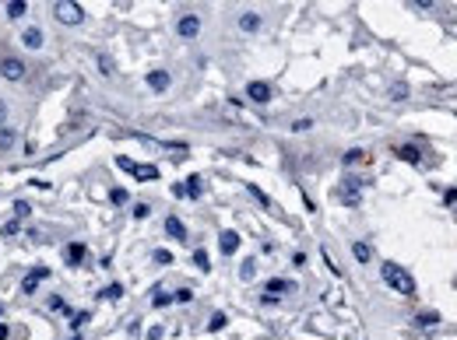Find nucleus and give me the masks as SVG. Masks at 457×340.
Returning a JSON list of instances; mask_svg holds the SVG:
<instances>
[{
    "mask_svg": "<svg viewBox=\"0 0 457 340\" xmlns=\"http://www.w3.org/2000/svg\"><path fill=\"white\" fill-rule=\"evenodd\" d=\"M25 11H28V4H25V0H11V4H7V18H11V21L25 18Z\"/></svg>",
    "mask_w": 457,
    "mask_h": 340,
    "instance_id": "nucleus-20",
    "label": "nucleus"
},
{
    "mask_svg": "<svg viewBox=\"0 0 457 340\" xmlns=\"http://www.w3.org/2000/svg\"><path fill=\"white\" fill-rule=\"evenodd\" d=\"M109 200H113V204H127V190H120V186L109 190Z\"/></svg>",
    "mask_w": 457,
    "mask_h": 340,
    "instance_id": "nucleus-31",
    "label": "nucleus"
},
{
    "mask_svg": "<svg viewBox=\"0 0 457 340\" xmlns=\"http://www.w3.org/2000/svg\"><path fill=\"white\" fill-rule=\"evenodd\" d=\"M190 298H194L190 288H179V291H176V302H190Z\"/></svg>",
    "mask_w": 457,
    "mask_h": 340,
    "instance_id": "nucleus-34",
    "label": "nucleus"
},
{
    "mask_svg": "<svg viewBox=\"0 0 457 340\" xmlns=\"http://www.w3.org/2000/svg\"><path fill=\"white\" fill-rule=\"evenodd\" d=\"M4 123H7V102L0 98V130H4Z\"/></svg>",
    "mask_w": 457,
    "mask_h": 340,
    "instance_id": "nucleus-40",
    "label": "nucleus"
},
{
    "mask_svg": "<svg viewBox=\"0 0 457 340\" xmlns=\"http://www.w3.org/2000/svg\"><path fill=\"white\" fill-rule=\"evenodd\" d=\"M443 200H447V204H454V200H457V190H447V193H443Z\"/></svg>",
    "mask_w": 457,
    "mask_h": 340,
    "instance_id": "nucleus-42",
    "label": "nucleus"
},
{
    "mask_svg": "<svg viewBox=\"0 0 457 340\" xmlns=\"http://www.w3.org/2000/svg\"><path fill=\"white\" fill-rule=\"evenodd\" d=\"M64 260H67L71 267H77V263L84 260V246H81V242H71V246L64 249Z\"/></svg>",
    "mask_w": 457,
    "mask_h": 340,
    "instance_id": "nucleus-14",
    "label": "nucleus"
},
{
    "mask_svg": "<svg viewBox=\"0 0 457 340\" xmlns=\"http://www.w3.org/2000/svg\"><path fill=\"white\" fill-rule=\"evenodd\" d=\"M250 193H253V197H257V200H260V204H264V207L271 204V200H267V193H264L260 186H253V183H250Z\"/></svg>",
    "mask_w": 457,
    "mask_h": 340,
    "instance_id": "nucleus-33",
    "label": "nucleus"
},
{
    "mask_svg": "<svg viewBox=\"0 0 457 340\" xmlns=\"http://www.w3.org/2000/svg\"><path fill=\"white\" fill-rule=\"evenodd\" d=\"M246 95H250V102L264 105V102H271V84L267 81H250L246 84Z\"/></svg>",
    "mask_w": 457,
    "mask_h": 340,
    "instance_id": "nucleus-6",
    "label": "nucleus"
},
{
    "mask_svg": "<svg viewBox=\"0 0 457 340\" xmlns=\"http://www.w3.org/2000/svg\"><path fill=\"white\" fill-rule=\"evenodd\" d=\"M169 302H172V295H169V291H162V288L152 295V305H155V309H162V305H169Z\"/></svg>",
    "mask_w": 457,
    "mask_h": 340,
    "instance_id": "nucleus-23",
    "label": "nucleus"
},
{
    "mask_svg": "<svg viewBox=\"0 0 457 340\" xmlns=\"http://www.w3.org/2000/svg\"><path fill=\"white\" fill-rule=\"evenodd\" d=\"M28 210H32L28 204H18V207H14V221H18V217H28Z\"/></svg>",
    "mask_w": 457,
    "mask_h": 340,
    "instance_id": "nucleus-35",
    "label": "nucleus"
},
{
    "mask_svg": "<svg viewBox=\"0 0 457 340\" xmlns=\"http://www.w3.org/2000/svg\"><path fill=\"white\" fill-rule=\"evenodd\" d=\"M176 32H179V39H197L201 35V18L197 14H183L176 21Z\"/></svg>",
    "mask_w": 457,
    "mask_h": 340,
    "instance_id": "nucleus-5",
    "label": "nucleus"
},
{
    "mask_svg": "<svg viewBox=\"0 0 457 340\" xmlns=\"http://www.w3.org/2000/svg\"><path fill=\"white\" fill-rule=\"evenodd\" d=\"M253 273H257V263H253V260H246V263L239 267V277H243V280H250Z\"/></svg>",
    "mask_w": 457,
    "mask_h": 340,
    "instance_id": "nucleus-26",
    "label": "nucleus"
},
{
    "mask_svg": "<svg viewBox=\"0 0 457 340\" xmlns=\"http://www.w3.org/2000/svg\"><path fill=\"white\" fill-rule=\"evenodd\" d=\"M42 28H25V35H21V42L28 46V49H42Z\"/></svg>",
    "mask_w": 457,
    "mask_h": 340,
    "instance_id": "nucleus-12",
    "label": "nucleus"
},
{
    "mask_svg": "<svg viewBox=\"0 0 457 340\" xmlns=\"http://www.w3.org/2000/svg\"><path fill=\"white\" fill-rule=\"evenodd\" d=\"M309 127H313V120H296L292 123V130H309Z\"/></svg>",
    "mask_w": 457,
    "mask_h": 340,
    "instance_id": "nucleus-37",
    "label": "nucleus"
},
{
    "mask_svg": "<svg viewBox=\"0 0 457 340\" xmlns=\"http://www.w3.org/2000/svg\"><path fill=\"white\" fill-rule=\"evenodd\" d=\"M415 323H419V326H436V323H440V316H436V312H419V316H415Z\"/></svg>",
    "mask_w": 457,
    "mask_h": 340,
    "instance_id": "nucleus-21",
    "label": "nucleus"
},
{
    "mask_svg": "<svg viewBox=\"0 0 457 340\" xmlns=\"http://www.w3.org/2000/svg\"><path fill=\"white\" fill-rule=\"evenodd\" d=\"M42 280H46V267H35V270L25 273V280H21V291H25V295H32V291H35Z\"/></svg>",
    "mask_w": 457,
    "mask_h": 340,
    "instance_id": "nucleus-7",
    "label": "nucleus"
},
{
    "mask_svg": "<svg viewBox=\"0 0 457 340\" xmlns=\"http://www.w3.org/2000/svg\"><path fill=\"white\" fill-rule=\"evenodd\" d=\"M25 60H18V56H4V60H0V77H4V81H21V77H25Z\"/></svg>",
    "mask_w": 457,
    "mask_h": 340,
    "instance_id": "nucleus-4",
    "label": "nucleus"
},
{
    "mask_svg": "<svg viewBox=\"0 0 457 340\" xmlns=\"http://www.w3.org/2000/svg\"><path fill=\"white\" fill-rule=\"evenodd\" d=\"M120 295H123V288H120V284H109V288L102 291V298H113V302H116Z\"/></svg>",
    "mask_w": 457,
    "mask_h": 340,
    "instance_id": "nucleus-32",
    "label": "nucleus"
},
{
    "mask_svg": "<svg viewBox=\"0 0 457 340\" xmlns=\"http://www.w3.org/2000/svg\"><path fill=\"white\" fill-rule=\"evenodd\" d=\"M14 144H18V130L14 127H4L0 130V151H11Z\"/></svg>",
    "mask_w": 457,
    "mask_h": 340,
    "instance_id": "nucleus-17",
    "label": "nucleus"
},
{
    "mask_svg": "<svg viewBox=\"0 0 457 340\" xmlns=\"http://www.w3.org/2000/svg\"><path fill=\"white\" fill-rule=\"evenodd\" d=\"M116 165H120L123 172H130V176H134V165H138V161H134V158H127V154H120V158H116Z\"/></svg>",
    "mask_w": 457,
    "mask_h": 340,
    "instance_id": "nucleus-28",
    "label": "nucleus"
},
{
    "mask_svg": "<svg viewBox=\"0 0 457 340\" xmlns=\"http://www.w3.org/2000/svg\"><path fill=\"white\" fill-rule=\"evenodd\" d=\"M4 235H18V221H7L4 224Z\"/></svg>",
    "mask_w": 457,
    "mask_h": 340,
    "instance_id": "nucleus-39",
    "label": "nucleus"
},
{
    "mask_svg": "<svg viewBox=\"0 0 457 340\" xmlns=\"http://www.w3.org/2000/svg\"><path fill=\"white\" fill-rule=\"evenodd\" d=\"M99 70H102V74H113V64H109V56H99Z\"/></svg>",
    "mask_w": 457,
    "mask_h": 340,
    "instance_id": "nucleus-36",
    "label": "nucleus"
},
{
    "mask_svg": "<svg viewBox=\"0 0 457 340\" xmlns=\"http://www.w3.org/2000/svg\"><path fill=\"white\" fill-rule=\"evenodd\" d=\"M148 210H152L148 204H138V207H134V217H148Z\"/></svg>",
    "mask_w": 457,
    "mask_h": 340,
    "instance_id": "nucleus-38",
    "label": "nucleus"
},
{
    "mask_svg": "<svg viewBox=\"0 0 457 340\" xmlns=\"http://www.w3.org/2000/svg\"><path fill=\"white\" fill-rule=\"evenodd\" d=\"M362 158H366L362 151H345V158H341V161H345V165H355V161H362Z\"/></svg>",
    "mask_w": 457,
    "mask_h": 340,
    "instance_id": "nucleus-30",
    "label": "nucleus"
},
{
    "mask_svg": "<svg viewBox=\"0 0 457 340\" xmlns=\"http://www.w3.org/2000/svg\"><path fill=\"white\" fill-rule=\"evenodd\" d=\"M155 263L169 267V263H172V253H169V249H155Z\"/></svg>",
    "mask_w": 457,
    "mask_h": 340,
    "instance_id": "nucleus-29",
    "label": "nucleus"
},
{
    "mask_svg": "<svg viewBox=\"0 0 457 340\" xmlns=\"http://www.w3.org/2000/svg\"><path fill=\"white\" fill-rule=\"evenodd\" d=\"M169 84H172L169 70H152V74H148V88H152V91H169Z\"/></svg>",
    "mask_w": 457,
    "mask_h": 340,
    "instance_id": "nucleus-9",
    "label": "nucleus"
},
{
    "mask_svg": "<svg viewBox=\"0 0 457 340\" xmlns=\"http://www.w3.org/2000/svg\"><path fill=\"white\" fill-rule=\"evenodd\" d=\"M394 154H397L401 161H408V165H419V161H422V151H419L415 144H397Z\"/></svg>",
    "mask_w": 457,
    "mask_h": 340,
    "instance_id": "nucleus-8",
    "label": "nucleus"
},
{
    "mask_svg": "<svg viewBox=\"0 0 457 340\" xmlns=\"http://www.w3.org/2000/svg\"><path fill=\"white\" fill-rule=\"evenodd\" d=\"M218 249H222V256H232V253L239 249V235H236V232H222V235H218Z\"/></svg>",
    "mask_w": 457,
    "mask_h": 340,
    "instance_id": "nucleus-11",
    "label": "nucleus"
},
{
    "mask_svg": "<svg viewBox=\"0 0 457 340\" xmlns=\"http://www.w3.org/2000/svg\"><path fill=\"white\" fill-rule=\"evenodd\" d=\"M239 28H243V32H257V28H260V14H253V11L239 14Z\"/></svg>",
    "mask_w": 457,
    "mask_h": 340,
    "instance_id": "nucleus-15",
    "label": "nucleus"
},
{
    "mask_svg": "<svg viewBox=\"0 0 457 340\" xmlns=\"http://www.w3.org/2000/svg\"><path fill=\"white\" fill-rule=\"evenodd\" d=\"M352 256H355L359 263H370V260H373V249H370V242H352Z\"/></svg>",
    "mask_w": 457,
    "mask_h": 340,
    "instance_id": "nucleus-16",
    "label": "nucleus"
},
{
    "mask_svg": "<svg viewBox=\"0 0 457 340\" xmlns=\"http://www.w3.org/2000/svg\"><path fill=\"white\" fill-rule=\"evenodd\" d=\"M194 263H197V270H211V260H208V253H204V249H197V253H194Z\"/></svg>",
    "mask_w": 457,
    "mask_h": 340,
    "instance_id": "nucleus-22",
    "label": "nucleus"
},
{
    "mask_svg": "<svg viewBox=\"0 0 457 340\" xmlns=\"http://www.w3.org/2000/svg\"><path fill=\"white\" fill-rule=\"evenodd\" d=\"M162 337V326H152V330H148V340H158Z\"/></svg>",
    "mask_w": 457,
    "mask_h": 340,
    "instance_id": "nucleus-41",
    "label": "nucleus"
},
{
    "mask_svg": "<svg viewBox=\"0 0 457 340\" xmlns=\"http://www.w3.org/2000/svg\"><path fill=\"white\" fill-rule=\"evenodd\" d=\"M165 232H169L172 239H179V242L187 239V228H183V221H179L176 214H169V217H165Z\"/></svg>",
    "mask_w": 457,
    "mask_h": 340,
    "instance_id": "nucleus-13",
    "label": "nucleus"
},
{
    "mask_svg": "<svg viewBox=\"0 0 457 340\" xmlns=\"http://www.w3.org/2000/svg\"><path fill=\"white\" fill-rule=\"evenodd\" d=\"M53 14H57V21H60V25H81V21H84V11H81V4H71V0H60V4H53Z\"/></svg>",
    "mask_w": 457,
    "mask_h": 340,
    "instance_id": "nucleus-3",
    "label": "nucleus"
},
{
    "mask_svg": "<svg viewBox=\"0 0 457 340\" xmlns=\"http://www.w3.org/2000/svg\"><path fill=\"white\" fill-rule=\"evenodd\" d=\"M0 316H4V305H0Z\"/></svg>",
    "mask_w": 457,
    "mask_h": 340,
    "instance_id": "nucleus-44",
    "label": "nucleus"
},
{
    "mask_svg": "<svg viewBox=\"0 0 457 340\" xmlns=\"http://www.w3.org/2000/svg\"><path fill=\"white\" fill-rule=\"evenodd\" d=\"M264 288H267L264 295H271V298H278V295H285V291H292L296 284H292V280H285V277H271V280H267Z\"/></svg>",
    "mask_w": 457,
    "mask_h": 340,
    "instance_id": "nucleus-10",
    "label": "nucleus"
},
{
    "mask_svg": "<svg viewBox=\"0 0 457 340\" xmlns=\"http://www.w3.org/2000/svg\"><path fill=\"white\" fill-rule=\"evenodd\" d=\"M334 200L345 207H359L362 204V186H359V179H352V176H345L338 186H334Z\"/></svg>",
    "mask_w": 457,
    "mask_h": 340,
    "instance_id": "nucleus-2",
    "label": "nucleus"
},
{
    "mask_svg": "<svg viewBox=\"0 0 457 340\" xmlns=\"http://www.w3.org/2000/svg\"><path fill=\"white\" fill-rule=\"evenodd\" d=\"M134 176H138L141 183H152V179H158V168H155V165H134Z\"/></svg>",
    "mask_w": 457,
    "mask_h": 340,
    "instance_id": "nucleus-19",
    "label": "nucleus"
},
{
    "mask_svg": "<svg viewBox=\"0 0 457 340\" xmlns=\"http://www.w3.org/2000/svg\"><path fill=\"white\" fill-rule=\"evenodd\" d=\"M67 319H71V326H84V323H88V312H67Z\"/></svg>",
    "mask_w": 457,
    "mask_h": 340,
    "instance_id": "nucleus-27",
    "label": "nucleus"
},
{
    "mask_svg": "<svg viewBox=\"0 0 457 340\" xmlns=\"http://www.w3.org/2000/svg\"><path fill=\"white\" fill-rule=\"evenodd\" d=\"M225 316H222V312H215V316H211V323H208V330H211V333H218V330H225Z\"/></svg>",
    "mask_w": 457,
    "mask_h": 340,
    "instance_id": "nucleus-25",
    "label": "nucleus"
},
{
    "mask_svg": "<svg viewBox=\"0 0 457 340\" xmlns=\"http://www.w3.org/2000/svg\"><path fill=\"white\" fill-rule=\"evenodd\" d=\"M380 273H383V280H387V288H394L397 295H412L415 291V280H412V273L404 270V267H397V263H383L380 267Z\"/></svg>",
    "mask_w": 457,
    "mask_h": 340,
    "instance_id": "nucleus-1",
    "label": "nucleus"
},
{
    "mask_svg": "<svg viewBox=\"0 0 457 340\" xmlns=\"http://www.w3.org/2000/svg\"><path fill=\"white\" fill-rule=\"evenodd\" d=\"M71 340H81V337H77V333H74V337H71Z\"/></svg>",
    "mask_w": 457,
    "mask_h": 340,
    "instance_id": "nucleus-43",
    "label": "nucleus"
},
{
    "mask_svg": "<svg viewBox=\"0 0 457 340\" xmlns=\"http://www.w3.org/2000/svg\"><path fill=\"white\" fill-rule=\"evenodd\" d=\"M390 98H394V102H404V98H408V84H401V81H397V84L390 88Z\"/></svg>",
    "mask_w": 457,
    "mask_h": 340,
    "instance_id": "nucleus-24",
    "label": "nucleus"
},
{
    "mask_svg": "<svg viewBox=\"0 0 457 340\" xmlns=\"http://www.w3.org/2000/svg\"><path fill=\"white\" fill-rule=\"evenodd\" d=\"M201 190H204V183H201V176H187V186H183V193L197 200V197H201Z\"/></svg>",
    "mask_w": 457,
    "mask_h": 340,
    "instance_id": "nucleus-18",
    "label": "nucleus"
}]
</instances>
